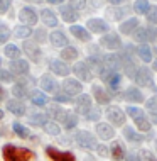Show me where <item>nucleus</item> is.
<instances>
[{"label": "nucleus", "instance_id": "39448f33", "mask_svg": "<svg viewBox=\"0 0 157 161\" xmlns=\"http://www.w3.org/2000/svg\"><path fill=\"white\" fill-rule=\"evenodd\" d=\"M47 156L52 159V161H75V154L73 153H63V151H58L56 147L49 146L46 149Z\"/></svg>", "mask_w": 157, "mask_h": 161}, {"label": "nucleus", "instance_id": "ddd939ff", "mask_svg": "<svg viewBox=\"0 0 157 161\" xmlns=\"http://www.w3.org/2000/svg\"><path fill=\"white\" fill-rule=\"evenodd\" d=\"M10 69L15 73V75H25L29 71V63L24 61V59H14L10 63Z\"/></svg>", "mask_w": 157, "mask_h": 161}, {"label": "nucleus", "instance_id": "58836bf2", "mask_svg": "<svg viewBox=\"0 0 157 161\" xmlns=\"http://www.w3.org/2000/svg\"><path fill=\"white\" fill-rule=\"evenodd\" d=\"M12 92H14V95H15V97H19V98L27 97V88H25V85H22V83H17Z\"/></svg>", "mask_w": 157, "mask_h": 161}, {"label": "nucleus", "instance_id": "2f4dec72", "mask_svg": "<svg viewBox=\"0 0 157 161\" xmlns=\"http://www.w3.org/2000/svg\"><path fill=\"white\" fill-rule=\"evenodd\" d=\"M3 53H5V56H8V58H17V56L20 54V49L17 47L15 44H7L5 47H3Z\"/></svg>", "mask_w": 157, "mask_h": 161}, {"label": "nucleus", "instance_id": "9d476101", "mask_svg": "<svg viewBox=\"0 0 157 161\" xmlns=\"http://www.w3.org/2000/svg\"><path fill=\"white\" fill-rule=\"evenodd\" d=\"M88 29L91 32H97V34L107 32L108 31V24L105 22L103 19H90L88 20Z\"/></svg>", "mask_w": 157, "mask_h": 161}, {"label": "nucleus", "instance_id": "c03bdc74", "mask_svg": "<svg viewBox=\"0 0 157 161\" xmlns=\"http://www.w3.org/2000/svg\"><path fill=\"white\" fill-rule=\"evenodd\" d=\"M147 19L150 24H157V7H150L147 12Z\"/></svg>", "mask_w": 157, "mask_h": 161}, {"label": "nucleus", "instance_id": "bb28decb", "mask_svg": "<svg viewBox=\"0 0 157 161\" xmlns=\"http://www.w3.org/2000/svg\"><path fill=\"white\" fill-rule=\"evenodd\" d=\"M41 17H42V22H44L46 25H49V27H54V25L58 24V19H56V15L52 14L51 10H42Z\"/></svg>", "mask_w": 157, "mask_h": 161}, {"label": "nucleus", "instance_id": "f3484780", "mask_svg": "<svg viewBox=\"0 0 157 161\" xmlns=\"http://www.w3.org/2000/svg\"><path fill=\"white\" fill-rule=\"evenodd\" d=\"M69 31H71V34L76 39H80V41H90V37H91V34L85 27H81V25H71Z\"/></svg>", "mask_w": 157, "mask_h": 161}, {"label": "nucleus", "instance_id": "1a4fd4ad", "mask_svg": "<svg viewBox=\"0 0 157 161\" xmlns=\"http://www.w3.org/2000/svg\"><path fill=\"white\" fill-rule=\"evenodd\" d=\"M73 71L78 75V78H81L83 81H90L91 80V71H90V68H88V64L86 63H76L75 64V68H73Z\"/></svg>", "mask_w": 157, "mask_h": 161}, {"label": "nucleus", "instance_id": "dca6fc26", "mask_svg": "<svg viewBox=\"0 0 157 161\" xmlns=\"http://www.w3.org/2000/svg\"><path fill=\"white\" fill-rule=\"evenodd\" d=\"M51 42L56 47H64V46H68V37L64 36L63 31H54V32H51Z\"/></svg>", "mask_w": 157, "mask_h": 161}, {"label": "nucleus", "instance_id": "de8ad7c7", "mask_svg": "<svg viewBox=\"0 0 157 161\" xmlns=\"http://www.w3.org/2000/svg\"><path fill=\"white\" fill-rule=\"evenodd\" d=\"M98 117H100V112L95 110V108H90V110L86 112V119L88 120H97Z\"/></svg>", "mask_w": 157, "mask_h": 161}, {"label": "nucleus", "instance_id": "7c9ffc66", "mask_svg": "<svg viewBox=\"0 0 157 161\" xmlns=\"http://www.w3.org/2000/svg\"><path fill=\"white\" fill-rule=\"evenodd\" d=\"M135 120V124H137V127L144 130V132H147V130H150V122H149V119H147L145 115L144 117H137V119H133Z\"/></svg>", "mask_w": 157, "mask_h": 161}, {"label": "nucleus", "instance_id": "052dcab7", "mask_svg": "<svg viewBox=\"0 0 157 161\" xmlns=\"http://www.w3.org/2000/svg\"><path fill=\"white\" fill-rule=\"evenodd\" d=\"M0 119H3V112L2 110H0Z\"/></svg>", "mask_w": 157, "mask_h": 161}, {"label": "nucleus", "instance_id": "b1692460", "mask_svg": "<svg viewBox=\"0 0 157 161\" xmlns=\"http://www.w3.org/2000/svg\"><path fill=\"white\" fill-rule=\"evenodd\" d=\"M61 15H63V20H66V22L78 20V12L71 7H61Z\"/></svg>", "mask_w": 157, "mask_h": 161}, {"label": "nucleus", "instance_id": "6e6d98bb", "mask_svg": "<svg viewBox=\"0 0 157 161\" xmlns=\"http://www.w3.org/2000/svg\"><path fill=\"white\" fill-rule=\"evenodd\" d=\"M2 98H5V90L0 86V100H2Z\"/></svg>", "mask_w": 157, "mask_h": 161}, {"label": "nucleus", "instance_id": "6e6552de", "mask_svg": "<svg viewBox=\"0 0 157 161\" xmlns=\"http://www.w3.org/2000/svg\"><path fill=\"white\" fill-rule=\"evenodd\" d=\"M63 88H64V92H66L68 95H80L83 86H81L80 81L68 78V80H64V81H63Z\"/></svg>", "mask_w": 157, "mask_h": 161}, {"label": "nucleus", "instance_id": "f03ea898", "mask_svg": "<svg viewBox=\"0 0 157 161\" xmlns=\"http://www.w3.org/2000/svg\"><path fill=\"white\" fill-rule=\"evenodd\" d=\"M75 139L78 144L81 147H85V149H97V139H95V136H91L90 132H86V130H80Z\"/></svg>", "mask_w": 157, "mask_h": 161}, {"label": "nucleus", "instance_id": "8fccbe9b", "mask_svg": "<svg viewBox=\"0 0 157 161\" xmlns=\"http://www.w3.org/2000/svg\"><path fill=\"white\" fill-rule=\"evenodd\" d=\"M142 161H157V159L152 156V153H149V151H142Z\"/></svg>", "mask_w": 157, "mask_h": 161}, {"label": "nucleus", "instance_id": "f8f14e48", "mask_svg": "<svg viewBox=\"0 0 157 161\" xmlns=\"http://www.w3.org/2000/svg\"><path fill=\"white\" fill-rule=\"evenodd\" d=\"M49 69H51L52 73H56V75H59V76H66V75H69L68 64H64L63 61H58V59H52V61L49 63Z\"/></svg>", "mask_w": 157, "mask_h": 161}, {"label": "nucleus", "instance_id": "4468645a", "mask_svg": "<svg viewBox=\"0 0 157 161\" xmlns=\"http://www.w3.org/2000/svg\"><path fill=\"white\" fill-rule=\"evenodd\" d=\"M24 51L29 54L30 59H34V61H37V59L41 58V47H37V44H34V42L25 41L24 42Z\"/></svg>", "mask_w": 157, "mask_h": 161}, {"label": "nucleus", "instance_id": "49530a36", "mask_svg": "<svg viewBox=\"0 0 157 161\" xmlns=\"http://www.w3.org/2000/svg\"><path fill=\"white\" fill-rule=\"evenodd\" d=\"M0 81H5V83H10L12 81V75L5 69H0Z\"/></svg>", "mask_w": 157, "mask_h": 161}, {"label": "nucleus", "instance_id": "20e7f679", "mask_svg": "<svg viewBox=\"0 0 157 161\" xmlns=\"http://www.w3.org/2000/svg\"><path fill=\"white\" fill-rule=\"evenodd\" d=\"M107 117H108V120L115 125H123L125 124V114L118 107H108L107 108Z\"/></svg>", "mask_w": 157, "mask_h": 161}, {"label": "nucleus", "instance_id": "f704fd0d", "mask_svg": "<svg viewBox=\"0 0 157 161\" xmlns=\"http://www.w3.org/2000/svg\"><path fill=\"white\" fill-rule=\"evenodd\" d=\"M123 149H122V146L120 144H113L112 146V158L113 159H117V161H120V159H123Z\"/></svg>", "mask_w": 157, "mask_h": 161}, {"label": "nucleus", "instance_id": "c9c22d12", "mask_svg": "<svg viewBox=\"0 0 157 161\" xmlns=\"http://www.w3.org/2000/svg\"><path fill=\"white\" fill-rule=\"evenodd\" d=\"M32 31L29 29V25H19V27H15V36L17 37H29Z\"/></svg>", "mask_w": 157, "mask_h": 161}, {"label": "nucleus", "instance_id": "69168bd1", "mask_svg": "<svg viewBox=\"0 0 157 161\" xmlns=\"http://www.w3.org/2000/svg\"><path fill=\"white\" fill-rule=\"evenodd\" d=\"M155 34H157V32H155Z\"/></svg>", "mask_w": 157, "mask_h": 161}, {"label": "nucleus", "instance_id": "2eb2a0df", "mask_svg": "<svg viewBox=\"0 0 157 161\" xmlns=\"http://www.w3.org/2000/svg\"><path fill=\"white\" fill-rule=\"evenodd\" d=\"M97 134L102 139H105V141H107V139H112L113 136H115V130L112 129V125H108V124H97Z\"/></svg>", "mask_w": 157, "mask_h": 161}, {"label": "nucleus", "instance_id": "c85d7f7f", "mask_svg": "<svg viewBox=\"0 0 157 161\" xmlns=\"http://www.w3.org/2000/svg\"><path fill=\"white\" fill-rule=\"evenodd\" d=\"M123 136L127 137L130 142H140L142 139H144L142 134H137L133 129H130V127H125V129H123Z\"/></svg>", "mask_w": 157, "mask_h": 161}, {"label": "nucleus", "instance_id": "423d86ee", "mask_svg": "<svg viewBox=\"0 0 157 161\" xmlns=\"http://www.w3.org/2000/svg\"><path fill=\"white\" fill-rule=\"evenodd\" d=\"M135 81L142 86H152V75L147 68H139L135 71Z\"/></svg>", "mask_w": 157, "mask_h": 161}, {"label": "nucleus", "instance_id": "3c124183", "mask_svg": "<svg viewBox=\"0 0 157 161\" xmlns=\"http://www.w3.org/2000/svg\"><path fill=\"white\" fill-rule=\"evenodd\" d=\"M36 39L39 42H44L46 41V32L42 31V29H39V31H36Z\"/></svg>", "mask_w": 157, "mask_h": 161}, {"label": "nucleus", "instance_id": "a19ab883", "mask_svg": "<svg viewBox=\"0 0 157 161\" xmlns=\"http://www.w3.org/2000/svg\"><path fill=\"white\" fill-rule=\"evenodd\" d=\"M14 130H15V134L17 136H20V137H27L29 136V129H25L22 124H14Z\"/></svg>", "mask_w": 157, "mask_h": 161}, {"label": "nucleus", "instance_id": "c756f323", "mask_svg": "<svg viewBox=\"0 0 157 161\" xmlns=\"http://www.w3.org/2000/svg\"><path fill=\"white\" fill-rule=\"evenodd\" d=\"M149 0H137V2L133 3V10L137 12V14H147L149 12Z\"/></svg>", "mask_w": 157, "mask_h": 161}, {"label": "nucleus", "instance_id": "79ce46f5", "mask_svg": "<svg viewBox=\"0 0 157 161\" xmlns=\"http://www.w3.org/2000/svg\"><path fill=\"white\" fill-rule=\"evenodd\" d=\"M8 37H10V31H8L5 25L0 24V44L7 42V41H8Z\"/></svg>", "mask_w": 157, "mask_h": 161}, {"label": "nucleus", "instance_id": "e2e57ef3", "mask_svg": "<svg viewBox=\"0 0 157 161\" xmlns=\"http://www.w3.org/2000/svg\"><path fill=\"white\" fill-rule=\"evenodd\" d=\"M0 64H2V61H0Z\"/></svg>", "mask_w": 157, "mask_h": 161}, {"label": "nucleus", "instance_id": "e433bc0d", "mask_svg": "<svg viewBox=\"0 0 157 161\" xmlns=\"http://www.w3.org/2000/svg\"><path fill=\"white\" fill-rule=\"evenodd\" d=\"M29 122H30V124H36V125H44L47 120H46V115H42V114H34V115L29 117Z\"/></svg>", "mask_w": 157, "mask_h": 161}, {"label": "nucleus", "instance_id": "0eeeda50", "mask_svg": "<svg viewBox=\"0 0 157 161\" xmlns=\"http://www.w3.org/2000/svg\"><path fill=\"white\" fill-rule=\"evenodd\" d=\"M100 42H102L103 47H108V49H118V47L122 46V41L118 37V34H105Z\"/></svg>", "mask_w": 157, "mask_h": 161}, {"label": "nucleus", "instance_id": "4d7b16f0", "mask_svg": "<svg viewBox=\"0 0 157 161\" xmlns=\"http://www.w3.org/2000/svg\"><path fill=\"white\" fill-rule=\"evenodd\" d=\"M49 3H63V0H47Z\"/></svg>", "mask_w": 157, "mask_h": 161}, {"label": "nucleus", "instance_id": "7ed1b4c3", "mask_svg": "<svg viewBox=\"0 0 157 161\" xmlns=\"http://www.w3.org/2000/svg\"><path fill=\"white\" fill-rule=\"evenodd\" d=\"M100 78H102L103 81H107L108 85L112 86L113 90L118 86V83H120V75L117 71H112V69H108V68H102L100 69Z\"/></svg>", "mask_w": 157, "mask_h": 161}, {"label": "nucleus", "instance_id": "a211bd4d", "mask_svg": "<svg viewBox=\"0 0 157 161\" xmlns=\"http://www.w3.org/2000/svg\"><path fill=\"white\" fill-rule=\"evenodd\" d=\"M76 107H78V110H80V112L86 114V112L91 108V98H90V95H80V97L76 98Z\"/></svg>", "mask_w": 157, "mask_h": 161}, {"label": "nucleus", "instance_id": "5701e85b", "mask_svg": "<svg viewBox=\"0 0 157 161\" xmlns=\"http://www.w3.org/2000/svg\"><path fill=\"white\" fill-rule=\"evenodd\" d=\"M41 88L46 90V92H56L58 90V83L51 76H42L41 78Z\"/></svg>", "mask_w": 157, "mask_h": 161}, {"label": "nucleus", "instance_id": "473e14b6", "mask_svg": "<svg viewBox=\"0 0 157 161\" xmlns=\"http://www.w3.org/2000/svg\"><path fill=\"white\" fill-rule=\"evenodd\" d=\"M61 56H63V59H76L78 58V51H76V47H64L63 49V53H61Z\"/></svg>", "mask_w": 157, "mask_h": 161}, {"label": "nucleus", "instance_id": "09e8293b", "mask_svg": "<svg viewBox=\"0 0 157 161\" xmlns=\"http://www.w3.org/2000/svg\"><path fill=\"white\" fill-rule=\"evenodd\" d=\"M10 7V0H0V14H5Z\"/></svg>", "mask_w": 157, "mask_h": 161}, {"label": "nucleus", "instance_id": "4be33fe9", "mask_svg": "<svg viewBox=\"0 0 157 161\" xmlns=\"http://www.w3.org/2000/svg\"><path fill=\"white\" fill-rule=\"evenodd\" d=\"M125 98L128 100V102H142L144 100V95L139 88H135V86H130V88L125 92Z\"/></svg>", "mask_w": 157, "mask_h": 161}, {"label": "nucleus", "instance_id": "37998d69", "mask_svg": "<svg viewBox=\"0 0 157 161\" xmlns=\"http://www.w3.org/2000/svg\"><path fill=\"white\" fill-rule=\"evenodd\" d=\"M127 114L132 115V119H137V117H144V110H140V108H137V107H128Z\"/></svg>", "mask_w": 157, "mask_h": 161}, {"label": "nucleus", "instance_id": "864d4df0", "mask_svg": "<svg viewBox=\"0 0 157 161\" xmlns=\"http://www.w3.org/2000/svg\"><path fill=\"white\" fill-rule=\"evenodd\" d=\"M56 102H68V97L66 95H58V97H56Z\"/></svg>", "mask_w": 157, "mask_h": 161}, {"label": "nucleus", "instance_id": "ea45409f", "mask_svg": "<svg viewBox=\"0 0 157 161\" xmlns=\"http://www.w3.org/2000/svg\"><path fill=\"white\" fill-rule=\"evenodd\" d=\"M145 107H147V110L152 112L155 117H157V95H154L152 98L147 100V103H145Z\"/></svg>", "mask_w": 157, "mask_h": 161}, {"label": "nucleus", "instance_id": "393cba45", "mask_svg": "<svg viewBox=\"0 0 157 161\" xmlns=\"http://www.w3.org/2000/svg\"><path fill=\"white\" fill-rule=\"evenodd\" d=\"M133 37L140 42L149 41V39H152V31H149V29H145V27H137L133 31Z\"/></svg>", "mask_w": 157, "mask_h": 161}, {"label": "nucleus", "instance_id": "6ab92c4d", "mask_svg": "<svg viewBox=\"0 0 157 161\" xmlns=\"http://www.w3.org/2000/svg\"><path fill=\"white\" fill-rule=\"evenodd\" d=\"M93 95H95V98H97V102L102 103V105H105V103L110 102V95L105 92V90H103L100 85H95V86H93Z\"/></svg>", "mask_w": 157, "mask_h": 161}, {"label": "nucleus", "instance_id": "a878e982", "mask_svg": "<svg viewBox=\"0 0 157 161\" xmlns=\"http://www.w3.org/2000/svg\"><path fill=\"white\" fill-rule=\"evenodd\" d=\"M30 100L34 102V105H39V107L46 105V103L49 102V100H47V95L42 93V92H32L30 93Z\"/></svg>", "mask_w": 157, "mask_h": 161}, {"label": "nucleus", "instance_id": "aec40b11", "mask_svg": "<svg viewBox=\"0 0 157 161\" xmlns=\"http://www.w3.org/2000/svg\"><path fill=\"white\" fill-rule=\"evenodd\" d=\"M137 27H139V20L135 17H132V19L125 20L123 24H120V32L122 34H132Z\"/></svg>", "mask_w": 157, "mask_h": 161}, {"label": "nucleus", "instance_id": "f257e3e1", "mask_svg": "<svg viewBox=\"0 0 157 161\" xmlns=\"http://www.w3.org/2000/svg\"><path fill=\"white\" fill-rule=\"evenodd\" d=\"M3 161H30L32 159V151L25 149V147H17L12 144L3 146Z\"/></svg>", "mask_w": 157, "mask_h": 161}, {"label": "nucleus", "instance_id": "4c0bfd02", "mask_svg": "<svg viewBox=\"0 0 157 161\" xmlns=\"http://www.w3.org/2000/svg\"><path fill=\"white\" fill-rule=\"evenodd\" d=\"M76 124H78V117L75 114H66V117H64V125H66V129H73Z\"/></svg>", "mask_w": 157, "mask_h": 161}, {"label": "nucleus", "instance_id": "680f3d73", "mask_svg": "<svg viewBox=\"0 0 157 161\" xmlns=\"http://www.w3.org/2000/svg\"><path fill=\"white\" fill-rule=\"evenodd\" d=\"M154 69H155V71H157V61L154 63Z\"/></svg>", "mask_w": 157, "mask_h": 161}, {"label": "nucleus", "instance_id": "13d9d810", "mask_svg": "<svg viewBox=\"0 0 157 161\" xmlns=\"http://www.w3.org/2000/svg\"><path fill=\"white\" fill-rule=\"evenodd\" d=\"M25 2H29V3H39L41 0H25Z\"/></svg>", "mask_w": 157, "mask_h": 161}, {"label": "nucleus", "instance_id": "cd10ccee", "mask_svg": "<svg viewBox=\"0 0 157 161\" xmlns=\"http://www.w3.org/2000/svg\"><path fill=\"white\" fill-rule=\"evenodd\" d=\"M137 53H139V56L144 59V63L152 61V51H150V47L147 46V44H142L140 47H137Z\"/></svg>", "mask_w": 157, "mask_h": 161}, {"label": "nucleus", "instance_id": "a18cd8bd", "mask_svg": "<svg viewBox=\"0 0 157 161\" xmlns=\"http://www.w3.org/2000/svg\"><path fill=\"white\" fill-rule=\"evenodd\" d=\"M85 3H86V0H69V5H71V8H75V10L83 8Z\"/></svg>", "mask_w": 157, "mask_h": 161}, {"label": "nucleus", "instance_id": "5fc2aeb1", "mask_svg": "<svg viewBox=\"0 0 157 161\" xmlns=\"http://www.w3.org/2000/svg\"><path fill=\"white\" fill-rule=\"evenodd\" d=\"M127 161H140V158H139V156H135V154H128L127 156Z\"/></svg>", "mask_w": 157, "mask_h": 161}, {"label": "nucleus", "instance_id": "bf43d9fd", "mask_svg": "<svg viewBox=\"0 0 157 161\" xmlns=\"http://www.w3.org/2000/svg\"><path fill=\"white\" fill-rule=\"evenodd\" d=\"M110 2H112V3H120L122 0H110Z\"/></svg>", "mask_w": 157, "mask_h": 161}, {"label": "nucleus", "instance_id": "9b49d317", "mask_svg": "<svg viewBox=\"0 0 157 161\" xmlns=\"http://www.w3.org/2000/svg\"><path fill=\"white\" fill-rule=\"evenodd\" d=\"M19 17H20V20H22L24 24H27V25H34V24L37 22L36 12H34L32 8H29V7L22 8V10H20V14H19Z\"/></svg>", "mask_w": 157, "mask_h": 161}, {"label": "nucleus", "instance_id": "603ef678", "mask_svg": "<svg viewBox=\"0 0 157 161\" xmlns=\"http://www.w3.org/2000/svg\"><path fill=\"white\" fill-rule=\"evenodd\" d=\"M97 151L102 156H108V147L107 146H97Z\"/></svg>", "mask_w": 157, "mask_h": 161}, {"label": "nucleus", "instance_id": "72a5a7b5", "mask_svg": "<svg viewBox=\"0 0 157 161\" xmlns=\"http://www.w3.org/2000/svg\"><path fill=\"white\" fill-rule=\"evenodd\" d=\"M42 127H44V130H46L47 134H51V136H58V134L61 132L59 125L56 124V122H46Z\"/></svg>", "mask_w": 157, "mask_h": 161}, {"label": "nucleus", "instance_id": "0e129e2a", "mask_svg": "<svg viewBox=\"0 0 157 161\" xmlns=\"http://www.w3.org/2000/svg\"><path fill=\"white\" fill-rule=\"evenodd\" d=\"M155 146H157V142H155Z\"/></svg>", "mask_w": 157, "mask_h": 161}, {"label": "nucleus", "instance_id": "412c9836", "mask_svg": "<svg viewBox=\"0 0 157 161\" xmlns=\"http://www.w3.org/2000/svg\"><path fill=\"white\" fill-rule=\"evenodd\" d=\"M7 108L12 112L14 115H24L25 114V107L22 102H19V100H10V102H7Z\"/></svg>", "mask_w": 157, "mask_h": 161}]
</instances>
